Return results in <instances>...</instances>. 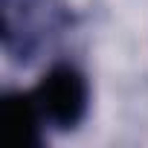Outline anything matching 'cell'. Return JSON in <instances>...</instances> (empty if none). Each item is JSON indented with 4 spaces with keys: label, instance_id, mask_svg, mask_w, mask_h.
<instances>
[{
    "label": "cell",
    "instance_id": "6da1fadb",
    "mask_svg": "<svg viewBox=\"0 0 148 148\" xmlns=\"http://www.w3.org/2000/svg\"><path fill=\"white\" fill-rule=\"evenodd\" d=\"M38 99V108L47 122H52L61 131L76 128L90 105V87L87 79L70 64H55L44 73V79L32 90Z\"/></svg>",
    "mask_w": 148,
    "mask_h": 148
},
{
    "label": "cell",
    "instance_id": "7a4b0ae2",
    "mask_svg": "<svg viewBox=\"0 0 148 148\" xmlns=\"http://www.w3.org/2000/svg\"><path fill=\"white\" fill-rule=\"evenodd\" d=\"M41 108L35 93H6L0 99V128L3 139L12 148L41 145Z\"/></svg>",
    "mask_w": 148,
    "mask_h": 148
}]
</instances>
